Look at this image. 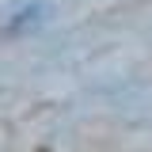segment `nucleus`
<instances>
[{
	"mask_svg": "<svg viewBox=\"0 0 152 152\" xmlns=\"http://www.w3.org/2000/svg\"><path fill=\"white\" fill-rule=\"evenodd\" d=\"M38 19H42V12H38V8H27V12H19V15L12 19L8 27H4V34H8V38H15V34H23L27 27H34Z\"/></svg>",
	"mask_w": 152,
	"mask_h": 152,
	"instance_id": "nucleus-1",
	"label": "nucleus"
}]
</instances>
